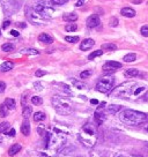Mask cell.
<instances>
[{
    "label": "cell",
    "mask_w": 148,
    "mask_h": 157,
    "mask_svg": "<svg viewBox=\"0 0 148 157\" xmlns=\"http://www.w3.org/2000/svg\"><path fill=\"white\" fill-rule=\"evenodd\" d=\"M146 91H147V88L145 86H140L136 82L128 81V82L122 83L116 89H113L111 91V96L120 97V98H124V99L138 98V97H141L142 94L146 93Z\"/></svg>",
    "instance_id": "1"
},
{
    "label": "cell",
    "mask_w": 148,
    "mask_h": 157,
    "mask_svg": "<svg viewBox=\"0 0 148 157\" xmlns=\"http://www.w3.org/2000/svg\"><path fill=\"white\" fill-rule=\"evenodd\" d=\"M148 119L147 114L135 111V110H124L119 113V120L128 126H138Z\"/></svg>",
    "instance_id": "2"
},
{
    "label": "cell",
    "mask_w": 148,
    "mask_h": 157,
    "mask_svg": "<svg viewBox=\"0 0 148 157\" xmlns=\"http://www.w3.org/2000/svg\"><path fill=\"white\" fill-rule=\"evenodd\" d=\"M80 141L87 145V147H93L96 143L97 140V131L96 127L92 124V122H87L84 127H82V132L79 135Z\"/></svg>",
    "instance_id": "3"
},
{
    "label": "cell",
    "mask_w": 148,
    "mask_h": 157,
    "mask_svg": "<svg viewBox=\"0 0 148 157\" xmlns=\"http://www.w3.org/2000/svg\"><path fill=\"white\" fill-rule=\"evenodd\" d=\"M52 105L56 109V111L60 114H69L73 112L72 103L65 97H61V96L52 97Z\"/></svg>",
    "instance_id": "4"
},
{
    "label": "cell",
    "mask_w": 148,
    "mask_h": 157,
    "mask_svg": "<svg viewBox=\"0 0 148 157\" xmlns=\"http://www.w3.org/2000/svg\"><path fill=\"white\" fill-rule=\"evenodd\" d=\"M113 85H115V78H113L112 76L105 75L104 77L100 78V81H98L97 85H96V89H97V91H100V93L107 94V93L111 91V89L113 88Z\"/></svg>",
    "instance_id": "5"
},
{
    "label": "cell",
    "mask_w": 148,
    "mask_h": 157,
    "mask_svg": "<svg viewBox=\"0 0 148 157\" xmlns=\"http://www.w3.org/2000/svg\"><path fill=\"white\" fill-rule=\"evenodd\" d=\"M33 8H34L38 14H41L45 20L51 19V13L53 12V9H52L49 5H46V3L39 1V3H37Z\"/></svg>",
    "instance_id": "6"
},
{
    "label": "cell",
    "mask_w": 148,
    "mask_h": 157,
    "mask_svg": "<svg viewBox=\"0 0 148 157\" xmlns=\"http://www.w3.org/2000/svg\"><path fill=\"white\" fill-rule=\"evenodd\" d=\"M27 18L35 24H43L45 22V19L41 14H38L33 7L27 8Z\"/></svg>",
    "instance_id": "7"
},
{
    "label": "cell",
    "mask_w": 148,
    "mask_h": 157,
    "mask_svg": "<svg viewBox=\"0 0 148 157\" xmlns=\"http://www.w3.org/2000/svg\"><path fill=\"white\" fill-rule=\"evenodd\" d=\"M20 5L21 3L18 0H4V12L11 15L20 8Z\"/></svg>",
    "instance_id": "8"
},
{
    "label": "cell",
    "mask_w": 148,
    "mask_h": 157,
    "mask_svg": "<svg viewBox=\"0 0 148 157\" xmlns=\"http://www.w3.org/2000/svg\"><path fill=\"white\" fill-rule=\"evenodd\" d=\"M118 68H122V64L120 62H118V61H108V62H105L104 64V66H103V70H104V73H113V72H116Z\"/></svg>",
    "instance_id": "9"
},
{
    "label": "cell",
    "mask_w": 148,
    "mask_h": 157,
    "mask_svg": "<svg viewBox=\"0 0 148 157\" xmlns=\"http://www.w3.org/2000/svg\"><path fill=\"white\" fill-rule=\"evenodd\" d=\"M86 24H87L88 28H92V29H93V28H96V27H98V26L101 24V20H100V18H98V15L93 14V15H90V16L87 19Z\"/></svg>",
    "instance_id": "10"
},
{
    "label": "cell",
    "mask_w": 148,
    "mask_h": 157,
    "mask_svg": "<svg viewBox=\"0 0 148 157\" xmlns=\"http://www.w3.org/2000/svg\"><path fill=\"white\" fill-rule=\"evenodd\" d=\"M94 45H95V42H94V39H92V38H86V39H84V42L81 43V45H80V49H81L82 51H87V50L92 49Z\"/></svg>",
    "instance_id": "11"
},
{
    "label": "cell",
    "mask_w": 148,
    "mask_h": 157,
    "mask_svg": "<svg viewBox=\"0 0 148 157\" xmlns=\"http://www.w3.org/2000/svg\"><path fill=\"white\" fill-rule=\"evenodd\" d=\"M120 14H122L123 16H125V18H134L136 13H135V11H134L133 8H131V7H124V8H122Z\"/></svg>",
    "instance_id": "12"
},
{
    "label": "cell",
    "mask_w": 148,
    "mask_h": 157,
    "mask_svg": "<svg viewBox=\"0 0 148 157\" xmlns=\"http://www.w3.org/2000/svg\"><path fill=\"white\" fill-rule=\"evenodd\" d=\"M38 41L42 42V43H44V44H51V43H53V38L49 34H41L38 36Z\"/></svg>",
    "instance_id": "13"
},
{
    "label": "cell",
    "mask_w": 148,
    "mask_h": 157,
    "mask_svg": "<svg viewBox=\"0 0 148 157\" xmlns=\"http://www.w3.org/2000/svg\"><path fill=\"white\" fill-rule=\"evenodd\" d=\"M21 132H22V134L26 135V136H28V135L30 134V124H29L28 120H24L23 124L21 125Z\"/></svg>",
    "instance_id": "14"
},
{
    "label": "cell",
    "mask_w": 148,
    "mask_h": 157,
    "mask_svg": "<svg viewBox=\"0 0 148 157\" xmlns=\"http://www.w3.org/2000/svg\"><path fill=\"white\" fill-rule=\"evenodd\" d=\"M14 67V64L12 61H5L0 65V72H8Z\"/></svg>",
    "instance_id": "15"
},
{
    "label": "cell",
    "mask_w": 148,
    "mask_h": 157,
    "mask_svg": "<svg viewBox=\"0 0 148 157\" xmlns=\"http://www.w3.org/2000/svg\"><path fill=\"white\" fill-rule=\"evenodd\" d=\"M124 75H125L126 77L132 78V77H135V76L139 75V70H138L136 68H130V69H126V70H125Z\"/></svg>",
    "instance_id": "16"
},
{
    "label": "cell",
    "mask_w": 148,
    "mask_h": 157,
    "mask_svg": "<svg viewBox=\"0 0 148 157\" xmlns=\"http://www.w3.org/2000/svg\"><path fill=\"white\" fill-rule=\"evenodd\" d=\"M94 118H95V121L97 122V125H101L105 119H107V117H105V114L104 113H101L100 111H96L95 112V114H94Z\"/></svg>",
    "instance_id": "17"
},
{
    "label": "cell",
    "mask_w": 148,
    "mask_h": 157,
    "mask_svg": "<svg viewBox=\"0 0 148 157\" xmlns=\"http://www.w3.org/2000/svg\"><path fill=\"white\" fill-rule=\"evenodd\" d=\"M62 19L65 21H68V22H74L78 20V14L77 13H67L62 16Z\"/></svg>",
    "instance_id": "18"
},
{
    "label": "cell",
    "mask_w": 148,
    "mask_h": 157,
    "mask_svg": "<svg viewBox=\"0 0 148 157\" xmlns=\"http://www.w3.org/2000/svg\"><path fill=\"white\" fill-rule=\"evenodd\" d=\"M20 150H21V145H20L19 143H15V144H13V145L10 148L8 155H10V156H14V155H16Z\"/></svg>",
    "instance_id": "19"
},
{
    "label": "cell",
    "mask_w": 148,
    "mask_h": 157,
    "mask_svg": "<svg viewBox=\"0 0 148 157\" xmlns=\"http://www.w3.org/2000/svg\"><path fill=\"white\" fill-rule=\"evenodd\" d=\"M122 106L120 105H116V104H111L108 106V112L111 113V114H115V113H118L120 111Z\"/></svg>",
    "instance_id": "20"
},
{
    "label": "cell",
    "mask_w": 148,
    "mask_h": 157,
    "mask_svg": "<svg viewBox=\"0 0 148 157\" xmlns=\"http://www.w3.org/2000/svg\"><path fill=\"white\" fill-rule=\"evenodd\" d=\"M31 112H33L31 106H24V108H23V111H22V116H23V118H24L26 120H28L29 117L31 116Z\"/></svg>",
    "instance_id": "21"
},
{
    "label": "cell",
    "mask_w": 148,
    "mask_h": 157,
    "mask_svg": "<svg viewBox=\"0 0 148 157\" xmlns=\"http://www.w3.org/2000/svg\"><path fill=\"white\" fill-rule=\"evenodd\" d=\"M21 53L22 54H29V55H37V54H39V52L37 50H35V49H23V50H21Z\"/></svg>",
    "instance_id": "22"
},
{
    "label": "cell",
    "mask_w": 148,
    "mask_h": 157,
    "mask_svg": "<svg viewBox=\"0 0 148 157\" xmlns=\"http://www.w3.org/2000/svg\"><path fill=\"white\" fill-rule=\"evenodd\" d=\"M135 59H136V54L135 53H128V54H126L123 58V60L125 62H133V61H135Z\"/></svg>",
    "instance_id": "23"
},
{
    "label": "cell",
    "mask_w": 148,
    "mask_h": 157,
    "mask_svg": "<svg viewBox=\"0 0 148 157\" xmlns=\"http://www.w3.org/2000/svg\"><path fill=\"white\" fill-rule=\"evenodd\" d=\"M4 104H5V105L7 106V109H10V110H14V109H15V101H14L13 98H7Z\"/></svg>",
    "instance_id": "24"
},
{
    "label": "cell",
    "mask_w": 148,
    "mask_h": 157,
    "mask_svg": "<svg viewBox=\"0 0 148 157\" xmlns=\"http://www.w3.org/2000/svg\"><path fill=\"white\" fill-rule=\"evenodd\" d=\"M45 119V113L44 112H36L35 114H34V120L36 121V122H38V121H43Z\"/></svg>",
    "instance_id": "25"
},
{
    "label": "cell",
    "mask_w": 148,
    "mask_h": 157,
    "mask_svg": "<svg viewBox=\"0 0 148 157\" xmlns=\"http://www.w3.org/2000/svg\"><path fill=\"white\" fill-rule=\"evenodd\" d=\"M1 50H3L4 52H12V51L14 50V45H13L12 43H5V44H3Z\"/></svg>",
    "instance_id": "26"
},
{
    "label": "cell",
    "mask_w": 148,
    "mask_h": 157,
    "mask_svg": "<svg viewBox=\"0 0 148 157\" xmlns=\"http://www.w3.org/2000/svg\"><path fill=\"white\" fill-rule=\"evenodd\" d=\"M102 49L108 50V51H115V50H117V46L115 44H112V43H105V44L102 45Z\"/></svg>",
    "instance_id": "27"
},
{
    "label": "cell",
    "mask_w": 148,
    "mask_h": 157,
    "mask_svg": "<svg viewBox=\"0 0 148 157\" xmlns=\"http://www.w3.org/2000/svg\"><path fill=\"white\" fill-rule=\"evenodd\" d=\"M72 83L74 85V87H77L78 89H84V88H86V85H85V83H82V82L75 80V78H72Z\"/></svg>",
    "instance_id": "28"
},
{
    "label": "cell",
    "mask_w": 148,
    "mask_h": 157,
    "mask_svg": "<svg viewBox=\"0 0 148 157\" xmlns=\"http://www.w3.org/2000/svg\"><path fill=\"white\" fill-rule=\"evenodd\" d=\"M102 54H103V51H102V50H96V51H94L93 53H90V54L88 55V59H89V60H93L94 58L100 57V55H102Z\"/></svg>",
    "instance_id": "29"
},
{
    "label": "cell",
    "mask_w": 148,
    "mask_h": 157,
    "mask_svg": "<svg viewBox=\"0 0 148 157\" xmlns=\"http://www.w3.org/2000/svg\"><path fill=\"white\" fill-rule=\"evenodd\" d=\"M8 128H10V122L5 121L0 124V133H7Z\"/></svg>",
    "instance_id": "30"
},
{
    "label": "cell",
    "mask_w": 148,
    "mask_h": 157,
    "mask_svg": "<svg viewBox=\"0 0 148 157\" xmlns=\"http://www.w3.org/2000/svg\"><path fill=\"white\" fill-rule=\"evenodd\" d=\"M78 29V26L75 24V23H69V24H67L66 27H65V30L67 31V32H72V31H75Z\"/></svg>",
    "instance_id": "31"
},
{
    "label": "cell",
    "mask_w": 148,
    "mask_h": 157,
    "mask_svg": "<svg viewBox=\"0 0 148 157\" xmlns=\"http://www.w3.org/2000/svg\"><path fill=\"white\" fill-rule=\"evenodd\" d=\"M79 37L78 36H66L65 37V41L68 42V43H78L79 42Z\"/></svg>",
    "instance_id": "32"
},
{
    "label": "cell",
    "mask_w": 148,
    "mask_h": 157,
    "mask_svg": "<svg viewBox=\"0 0 148 157\" xmlns=\"http://www.w3.org/2000/svg\"><path fill=\"white\" fill-rule=\"evenodd\" d=\"M7 106L5 105V104H1L0 105V117H6L7 114H8V112H7Z\"/></svg>",
    "instance_id": "33"
},
{
    "label": "cell",
    "mask_w": 148,
    "mask_h": 157,
    "mask_svg": "<svg viewBox=\"0 0 148 157\" xmlns=\"http://www.w3.org/2000/svg\"><path fill=\"white\" fill-rule=\"evenodd\" d=\"M31 103L35 104V105H42L43 104V99L39 97V96H34L31 98Z\"/></svg>",
    "instance_id": "34"
},
{
    "label": "cell",
    "mask_w": 148,
    "mask_h": 157,
    "mask_svg": "<svg viewBox=\"0 0 148 157\" xmlns=\"http://www.w3.org/2000/svg\"><path fill=\"white\" fill-rule=\"evenodd\" d=\"M92 74H93V70H92V69H87V70H84V72L80 74V77H81V78H88Z\"/></svg>",
    "instance_id": "35"
},
{
    "label": "cell",
    "mask_w": 148,
    "mask_h": 157,
    "mask_svg": "<svg viewBox=\"0 0 148 157\" xmlns=\"http://www.w3.org/2000/svg\"><path fill=\"white\" fill-rule=\"evenodd\" d=\"M140 32H141V35H142V36L148 37V26H143V27H141Z\"/></svg>",
    "instance_id": "36"
},
{
    "label": "cell",
    "mask_w": 148,
    "mask_h": 157,
    "mask_svg": "<svg viewBox=\"0 0 148 157\" xmlns=\"http://www.w3.org/2000/svg\"><path fill=\"white\" fill-rule=\"evenodd\" d=\"M109 24H110V27H117L118 26V19L117 18H111L110 21H109Z\"/></svg>",
    "instance_id": "37"
},
{
    "label": "cell",
    "mask_w": 148,
    "mask_h": 157,
    "mask_svg": "<svg viewBox=\"0 0 148 157\" xmlns=\"http://www.w3.org/2000/svg\"><path fill=\"white\" fill-rule=\"evenodd\" d=\"M67 1H68V0H51V3L53 5H64Z\"/></svg>",
    "instance_id": "38"
},
{
    "label": "cell",
    "mask_w": 148,
    "mask_h": 157,
    "mask_svg": "<svg viewBox=\"0 0 148 157\" xmlns=\"http://www.w3.org/2000/svg\"><path fill=\"white\" fill-rule=\"evenodd\" d=\"M45 74H46V72H45V70H42V69H38V70H36V73H35V75H36L37 77L44 76Z\"/></svg>",
    "instance_id": "39"
},
{
    "label": "cell",
    "mask_w": 148,
    "mask_h": 157,
    "mask_svg": "<svg viewBox=\"0 0 148 157\" xmlns=\"http://www.w3.org/2000/svg\"><path fill=\"white\" fill-rule=\"evenodd\" d=\"M5 89H6V83L4 81H0V94L4 93Z\"/></svg>",
    "instance_id": "40"
},
{
    "label": "cell",
    "mask_w": 148,
    "mask_h": 157,
    "mask_svg": "<svg viewBox=\"0 0 148 157\" xmlns=\"http://www.w3.org/2000/svg\"><path fill=\"white\" fill-rule=\"evenodd\" d=\"M10 24H11V21H10V20L4 21V22H3V29H7V28L10 27Z\"/></svg>",
    "instance_id": "41"
},
{
    "label": "cell",
    "mask_w": 148,
    "mask_h": 157,
    "mask_svg": "<svg viewBox=\"0 0 148 157\" xmlns=\"http://www.w3.org/2000/svg\"><path fill=\"white\" fill-rule=\"evenodd\" d=\"M104 106H105V102H102V103L98 105V108H97V110H96V111H101V110H103V109H104Z\"/></svg>",
    "instance_id": "42"
},
{
    "label": "cell",
    "mask_w": 148,
    "mask_h": 157,
    "mask_svg": "<svg viewBox=\"0 0 148 157\" xmlns=\"http://www.w3.org/2000/svg\"><path fill=\"white\" fill-rule=\"evenodd\" d=\"M16 26H18L19 28H26V27H27V24H26L24 22H19V23H16Z\"/></svg>",
    "instance_id": "43"
},
{
    "label": "cell",
    "mask_w": 148,
    "mask_h": 157,
    "mask_svg": "<svg viewBox=\"0 0 148 157\" xmlns=\"http://www.w3.org/2000/svg\"><path fill=\"white\" fill-rule=\"evenodd\" d=\"M7 134H8L10 136H15V129H14V128H12L10 132H7Z\"/></svg>",
    "instance_id": "44"
},
{
    "label": "cell",
    "mask_w": 148,
    "mask_h": 157,
    "mask_svg": "<svg viewBox=\"0 0 148 157\" xmlns=\"http://www.w3.org/2000/svg\"><path fill=\"white\" fill-rule=\"evenodd\" d=\"M84 3H85V0H78V3L75 4V6L80 7V6H82V5H84Z\"/></svg>",
    "instance_id": "45"
},
{
    "label": "cell",
    "mask_w": 148,
    "mask_h": 157,
    "mask_svg": "<svg viewBox=\"0 0 148 157\" xmlns=\"http://www.w3.org/2000/svg\"><path fill=\"white\" fill-rule=\"evenodd\" d=\"M34 86H35V89H36V90H42V89H43V87H41L39 83H35Z\"/></svg>",
    "instance_id": "46"
},
{
    "label": "cell",
    "mask_w": 148,
    "mask_h": 157,
    "mask_svg": "<svg viewBox=\"0 0 148 157\" xmlns=\"http://www.w3.org/2000/svg\"><path fill=\"white\" fill-rule=\"evenodd\" d=\"M11 35H12V36H19L20 34H19L16 30H11Z\"/></svg>",
    "instance_id": "47"
},
{
    "label": "cell",
    "mask_w": 148,
    "mask_h": 157,
    "mask_svg": "<svg viewBox=\"0 0 148 157\" xmlns=\"http://www.w3.org/2000/svg\"><path fill=\"white\" fill-rule=\"evenodd\" d=\"M90 103H92V104H94V105H96V104H98V101H97V99H92V101H90Z\"/></svg>",
    "instance_id": "48"
},
{
    "label": "cell",
    "mask_w": 148,
    "mask_h": 157,
    "mask_svg": "<svg viewBox=\"0 0 148 157\" xmlns=\"http://www.w3.org/2000/svg\"><path fill=\"white\" fill-rule=\"evenodd\" d=\"M141 1H142V0H132V3H133V4H140Z\"/></svg>",
    "instance_id": "49"
},
{
    "label": "cell",
    "mask_w": 148,
    "mask_h": 157,
    "mask_svg": "<svg viewBox=\"0 0 148 157\" xmlns=\"http://www.w3.org/2000/svg\"><path fill=\"white\" fill-rule=\"evenodd\" d=\"M147 131H148V126H147Z\"/></svg>",
    "instance_id": "50"
}]
</instances>
